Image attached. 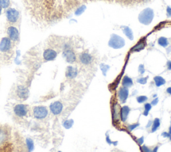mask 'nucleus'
<instances>
[{"instance_id": "nucleus-4", "label": "nucleus", "mask_w": 171, "mask_h": 152, "mask_svg": "<svg viewBox=\"0 0 171 152\" xmlns=\"http://www.w3.org/2000/svg\"><path fill=\"white\" fill-rule=\"evenodd\" d=\"M63 56L66 60L68 63H73L76 60V56L74 52L72 50L70 47L69 46V45L68 44L65 45V47H64Z\"/></svg>"}, {"instance_id": "nucleus-30", "label": "nucleus", "mask_w": 171, "mask_h": 152, "mask_svg": "<svg viewBox=\"0 0 171 152\" xmlns=\"http://www.w3.org/2000/svg\"><path fill=\"white\" fill-rule=\"evenodd\" d=\"M106 141L108 144H109V145H112V144H113L114 145H117L118 144V141H112L111 139H110L109 135H108V132L106 133Z\"/></svg>"}, {"instance_id": "nucleus-9", "label": "nucleus", "mask_w": 171, "mask_h": 152, "mask_svg": "<svg viewBox=\"0 0 171 152\" xmlns=\"http://www.w3.org/2000/svg\"><path fill=\"white\" fill-rule=\"evenodd\" d=\"M50 110L52 114L55 115V116L59 115L62 112V110H63V105L60 101H54V103H52L50 105Z\"/></svg>"}, {"instance_id": "nucleus-43", "label": "nucleus", "mask_w": 171, "mask_h": 152, "mask_svg": "<svg viewBox=\"0 0 171 152\" xmlns=\"http://www.w3.org/2000/svg\"><path fill=\"white\" fill-rule=\"evenodd\" d=\"M166 92L168 93V94L171 95V87H168V88H167V89H166Z\"/></svg>"}, {"instance_id": "nucleus-48", "label": "nucleus", "mask_w": 171, "mask_h": 152, "mask_svg": "<svg viewBox=\"0 0 171 152\" xmlns=\"http://www.w3.org/2000/svg\"><path fill=\"white\" fill-rule=\"evenodd\" d=\"M58 152H62V151H58Z\"/></svg>"}, {"instance_id": "nucleus-6", "label": "nucleus", "mask_w": 171, "mask_h": 152, "mask_svg": "<svg viewBox=\"0 0 171 152\" xmlns=\"http://www.w3.org/2000/svg\"><path fill=\"white\" fill-rule=\"evenodd\" d=\"M19 15L18 11L13 8H9L6 11L7 19L11 23L16 22L19 18Z\"/></svg>"}, {"instance_id": "nucleus-16", "label": "nucleus", "mask_w": 171, "mask_h": 152, "mask_svg": "<svg viewBox=\"0 0 171 152\" xmlns=\"http://www.w3.org/2000/svg\"><path fill=\"white\" fill-rule=\"evenodd\" d=\"M130 112H131V109L127 106H124L120 108V118L122 122H125L127 120Z\"/></svg>"}, {"instance_id": "nucleus-20", "label": "nucleus", "mask_w": 171, "mask_h": 152, "mask_svg": "<svg viewBox=\"0 0 171 152\" xmlns=\"http://www.w3.org/2000/svg\"><path fill=\"white\" fill-rule=\"evenodd\" d=\"M122 85L123 87H131L133 85V81L131 77H128V75H125L122 79Z\"/></svg>"}, {"instance_id": "nucleus-47", "label": "nucleus", "mask_w": 171, "mask_h": 152, "mask_svg": "<svg viewBox=\"0 0 171 152\" xmlns=\"http://www.w3.org/2000/svg\"><path fill=\"white\" fill-rule=\"evenodd\" d=\"M126 1H134V0H126Z\"/></svg>"}, {"instance_id": "nucleus-35", "label": "nucleus", "mask_w": 171, "mask_h": 152, "mask_svg": "<svg viewBox=\"0 0 171 152\" xmlns=\"http://www.w3.org/2000/svg\"><path fill=\"white\" fill-rule=\"evenodd\" d=\"M139 72L141 74H144L145 72V68L143 64H141L139 67Z\"/></svg>"}, {"instance_id": "nucleus-3", "label": "nucleus", "mask_w": 171, "mask_h": 152, "mask_svg": "<svg viewBox=\"0 0 171 152\" xmlns=\"http://www.w3.org/2000/svg\"><path fill=\"white\" fill-rule=\"evenodd\" d=\"M125 46V40L122 37L118 36L117 34H112L108 42V46L110 48L116 49L122 48Z\"/></svg>"}, {"instance_id": "nucleus-39", "label": "nucleus", "mask_w": 171, "mask_h": 152, "mask_svg": "<svg viewBox=\"0 0 171 152\" xmlns=\"http://www.w3.org/2000/svg\"><path fill=\"white\" fill-rule=\"evenodd\" d=\"M161 135L162 136V137H170V134L168 133V132H162V134H161Z\"/></svg>"}, {"instance_id": "nucleus-12", "label": "nucleus", "mask_w": 171, "mask_h": 152, "mask_svg": "<svg viewBox=\"0 0 171 152\" xmlns=\"http://www.w3.org/2000/svg\"><path fill=\"white\" fill-rule=\"evenodd\" d=\"M17 94L20 99H26L29 96L28 89L24 85H19L17 88Z\"/></svg>"}, {"instance_id": "nucleus-24", "label": "nucleus", "mask_w": 171, "mask_h": 152, "mask_svg": "<svg viewBox=\"0 0 171 152\" xmlns=\"http://www.w3.org/2000/svg\"><path fill=\"white\" fill-rule=\"evenodd\" d=\"M74 124V120H66L65 122L63 123V126L66 129H70L72 127Z\"/></svg>"}, {"instance_id": "nucleus-28", "label": "nucleus", "mask_w": 171, "mask_h": 152, "mask_svg": "<svg viewBox=\"0 0 171 152\" xmlns=\"http://www.w3.org/2000/svg\"><path fill=\"white\" fill-rule=\"evenodd\" d=\"M10 5L9 0H0V5L3 8H7Z\"/></svg>"}, {"instance_id": "nucleus-41", "label": "nucleus", "mask_w": 171, "mask_h": 152, "mask_svg": "<svg viewBox=\"0 0 171 152\" xmlns=\"http://www.w3.org/2000/svg\"><path fill=\"white\" fill-rule=\"evenodd\" d=\"M167 68L168 70H171V61H167Z\"/></svg>"}, {"instance_id": "nucleus-21", "label": "nucleus", "mask_w": 171, "mask_h": 152, "mask_svg": "<svg viewBox=\"0 0 171 152\" xmlns=\"http://www.w3.org/2000/svg\"><path fill=\"white\" fill-rule=\"evenodd\" d=\"M154 81L156 87H160L161 85H164L166 83V80L161 76H155L154 77Z\"/></svg>"}, {"instance_id": "nucleus-14", "label": "nucleus", "mask_w": 171, "mask_h": 152, "mask_svg": "<svg viewBox=\"0 0 171 152\" xmlns=\"http://www.w3.org/2000/svg\"><path fill=\"white\" fill-rule=\"evenodd\" d=\"M79 59L80 62L84 65H89L92 63V57L90 54L84 52L82 53L79 56Z\"/></svg>"}, {"instance_id": "nucleus-45", "label": "nucleus", "mask_w": 171, "mask_h": 152, "mask_svg": "<svg viewBox=\"0 0 171 152\" xmlns=\"http://www.w3.org/2000/svg\"><path fill=\"white\" fill-rule=\"evenodd\" d=\"M169 139H170V140L171 141V135H170V137H169Z\"/></svg>"}, {"instance_id": "nucleus-1", "label": "nucleus", "mask_w": 171, "mask_h": 152, "mask_svg": "<svg viewBox=\"0 0 171 152\" xmlns=\"http://www.w3.org/2000/svg\"><path fill=\"white\" fill-rule=\"evenodd\" d=\"M0 152H30L22 138L10 127L0 126Z\"/></svg>"}, {"instance_id": "nucleus-37", "label": "nucleus", "mask_w": 171, "mask_h": 152, "mask_svg": "<svg viewBox=\"0 0 171 152\" xmlns=\"http://www.w3.org/2000/svg\"><path fill=\"white\" fill-rule=\"evenodd\" d=\"M158 97H156V98H154L152 101H151L150 104L152 105V106H156V105L158 104Z\"/></svg>"}, {"instance_id": "nucleus-22", "label": "nucleus", "mask_w": 171, "mask_h": 152, "mask_svg": "<svg viewBox=\"0 0 171 152\" xmlns=\"http://www.w3.org/2000/svg\"><path fill=\"white\" fill-rule=\"evenodd\" d=\"M160 126V119L159 118H155L154 120L153 121L152 124V128H151V132L152 133H154L158 129L159 127Z\"/></svg>"}, {"instance_id": "nucleus-42", "label": "nucleus", "mask_w": 171, "mask_h": 152, "mask_svg": "<svg viewBox=\"0 0 171 152\" xmlns=\"http://www.w3.org/2000/svg\"><path fill=\"white\" fill-rule=\"evenodd\" d=\"M158 147H159V146H156V147L153 148V149H152V152H158Z\"/></svg>"}, {"instance_id": "nucleus-25", "label": "nucleus", "mask_w": 171, "mask_h": 152, "mask_svg": "<svg viewBox=\"0 0 171 152\" xmlns=\"http://www.w3.org/2000/svg\"><path fill=\"white\" fill-rule=\"evenodd\" d=\"M151 109H152V105L150 104H148V103H146V104H144V111L143 112V115L144 116H148V115L149 114V112L150 111Z\"/></svg>"}, {"instance_id": "nucleus-33", "label": "nucleus", "mask_w": 171, "mask_h": 152, "mask_svg": "<svg viewBox=\"0 0 171 152\" xmlns=\"http://www.w3.org/2000/svg\"><path fill=\"white\" fill-rule=\"evenodd\" d=\"M26 144H27V147L29 151H32L33 148V142L30 139H28L26 140Z\"/></svg>"}, {"instance_id": "nucleus-15", "label": "nucleus", "mask_w": 171, "mask_h": 152, "mask_svg": "<svg viewBox=\"0 0 171 152\" xmlns=\"http://www.w3.org/2000/svg\"><path fill=\"white\" fill-rule=\"evenodd\" d=\"M9 39L13 41H17L19 39V32L16 28L13 26L9 27L7 30Z\"/></svg>"}, {"instance_id": "nucleus-36", "label": "nucleus", "mask_w": 171, "mask_h": 152, "mask_svg": "<svg viewBox=\"0 0 171 152\" xmlns=\"http://www.w3.org/2000/svg\"><path fill=\"white\" fill-rule=\"evenodd\" d=\"M144 137L142 136V137H141L139 138H138V139H137V141L138 144H139V145H142L144 143Z\"/></svg>"}, {"instance_id": "nucleus-32", "label": "nucleus", "mask_w": 171, "mask_h": 152, "mask_svg": "<svg viewBox=\"0 0 171 152\" xmlns=\"http://www.w3.org/2000/svg\"><path fill=\"white\" fill-rule=\"evenodd\" d=\"M140 126L139 123H137V124H134L132 125H129V126H128V130H129V131H133L134 130H135L136 128H138Z\"/></svg>"}, {"instance_id": "nucleus-26", "label": "nucleus", "mask_w": 171, "mask_h": 152, "mask_svg": "<svg viewBox=\"0 0 171 152\" xmlns=\"http://www.w3.org/2000/svg\"><path fill=\"white\" fill-rule=\"evenodd\" d=\"M100 67L101 70H102V71L103 75H104V76H106L107 71H108V70L110 69V66L108 65H106V64H104V63H101L100 65Z\"/></svg>"}, {"instance_id": "nucleus-23", "label": "nucleus", "mask_w": 171, "mask_h": 152, "mask_svg": "<svg viewBox=\"0 0 171 152\" xmlns=\"http://www.w3.org/2000/svg\"><path fill=\"white\" fill-rule=\"evenodd\" d=\"M158 44H159V46H160L161 47L166 48V47L168 46V39L164 38V37H160L158 40Z\"/></svg>"}, {"instance_id": "nucleus-40", "label": "nucleus", "mask_w": 171, "mask_h": 152, "mask_svg": "<svg viewBox=\"0 0 171 152\" xmlns=\"http://www.w3.org/2000/svg\"><path fill=\"white\" fill-rule=\"evenodd\" d=\"M152 120H149L148 122L147 123L146 126V128H149L150 127L152 126Z\"/></svg>"}, {"instance_id": "nucleus-2", "label": "nucleus", "mask_w": 171, "mask_h": 152, "mask_svg": "<svg viewBox=\"0 0 171 152\" xmlns=\"http://www.w3.org/2000/svg\"><path fill=\"white\" fill-rule=\"evenodd\" d=\"M154 17V11L151 8H146L140 13L139 15V21L142 24L148 25L150 24Z\"/></svg>"}, {"instance_id": "nucleus-8", "label": "nucleus", "mask_w": 171, "mask_h": 152, "mask_svg": "<svg viewBox=\"0 0 171 152\" xmlns=\"http://www.w3.org/2000/svg\"><path fill=\"white\" fill-rule=\"evenodd\" d=\"M128 95H129V90L128 88L125 87H121L118 91V99L122 104H125L126 100H127Z\"/></svg>"}, {"instance_id": "nucleus-46", "label": "nucleus", "mask_w": 171, "mask_h": 152, "mask_svg": "<svg viewBox=\"0 0 171 152\" xmlns=\"http://www.w3.org/2000/svg\"><path fill=\"white\" fill-rule=\"evenodd\" d=\"M153 97H156V95H153Z\"/></svg>"}, {"instance_id": "nucleus-27", "label": "nucleus", "mask_w": 171, "mask_h": 152, "mask_svg": "<svg viewBox=\"0 0 171 152\" xmlns=\"http://www.w3.org/2000/svg\"><path fill=\"white\" fill-rule=\"evenodd\" d=\"M85 9H86L85 5H82V6L80 7L79 8H78L77 10L75 11L76 15H80L82 13H83L84 12Z\"/></svg>"}, {"instance_id": "nucleus-13", "label": "nucleus", "mask_w": 171, "mask_h": 152, "mask_svg": "<svg viewBox=\"0 0 171 152\" xmlns=\"http://www.w3.org/2000/svg\"><path fill=\"white\" fill-rule=\"evenodd\" d=\"M146 46V38H144L141 39L135 46L133 47V48L131 50V52H141L142 50H144Z\"/></svg>"}, {"instance_id": "nucleus-17", "label": "nucleus", "mask_w": 171, "mask_h": 152, "mask_svg": "<svg viewBox=\"0 0 171 152\" xmlns=\"http://www.w3.org/2000/svg\"><path fill=\"white\" fill-rule=\"evenodd\" d=\"M78 72V71L77 68L72 67V66H68L66 71V76L68 78L74 79L77 76Z\"/></svg>"}, {"instance_id": "nucleus-18", "label": "nucleus", "mask_w": 171, "mask_h": 152, "mask_svg": "<svg viewBox=\"0 0 171 152\" xmlns=\"http://www.w3.org/2000/svg\"><path fill=\"white\" fill-rule=\"evenodd\" d=\"M120 108L118 104H114L112 106V119L114 121H118L120 118Z\"/></svg>"}, {"instance_id": "nucleus-5", "label": "nucleus", "mask_w": 171, "mask_h": 152, "mask_svg": "<svg viewBox=\"0 0 171 152\" xmlns=\"http://www.w3.org/2000/svg\"><path fill=\"white\" fill-rule=\"evenodd\" d=\"M33 114L36 119L42 120L44 119L48 115V111L47 108L44 106L35 107L33 110Z\"/></svg>"}, {"instance_id": "nucleus-44", "label": "nucleus", "mask_w": 171, "mask_h": 152, "mask_svg": "<svg viewBox=\"0 0 171 152\" xmlns=\"http://www.w3.org/2000/svg\"><path fill=\"white\" fill-rule=\"evenodd\" d=\"M1 8H2V7L0 5V14H1Z\"/></svg>"}, {"instance_id": "nucleus-11", "label": "nucleus", "mask_w": 171, "mask_h": 152, "mask_svg": "<svg viewBox=\"0 0 171 152\" xmlns=\"http://www.w3.org/2000/svg\"><path fill=\"white\" fill-rule=\"evenodd\" d=\"M43 56L46 61H53L57 57V52L52 49H47L44 51Z\"/></svg>"}, {"instance_id": "nucleus-10", "label": "nucleus", "mask_w": 171, "mask_h": 152, "mask_svg": "<svg viewBox=\"0 0 171 152\" xmlns=\"http://www.w3.org/2000/svg\"><path fill=\"white\" fill-rule=\"evenodd\" d=\"M11 48V42L9 38H3L0 42V51L2 52H7Z\"/></svg>"}, {"instance_id": "nucleus-29", "label": "nucleus", "mask_w": 171, "mask_h": 152, "mask_svg": "<svg viewBox=\"0 0 171 152\" xmlns=\"http://www.w3.org/2000/svg\"><path fill=\"white\" fill-rule=\"evenodd\" d=\"M148 100V97L145 95H141V96H139L137 97V101H138V103L139 104H142V103H144L145 101H146Z\"/></svg>"}, {"instance_id": "nucleus-19", "label": "nucleus", "mask_w": 171, "mask_h": 152, "mask_svg": "<svg viewBox=\"0 0 171 152\" xmlns=\"http://www.w3.org/2000/svg\"><path fill=\"white\" fill-rule=\"evenodd\" d=\"M122 32H123L124 34L130 40H134V35L133 30H131L129 27L128 26H122Z\"/></svg>"}, {"instance_id": "nucleus-7", "label": "nucleus", "mask_w": 171, "mask_h": 152, "mask_svg": "<svg viewBox=\"0 0 171 152\" xmlns=\"http://www.w3.org/2000/svg\"><path fill=\"white\" fill-rule=\"evenodd\" d=\"M14 114L18 117H24L28 114V108L26 105L24 104H18L15 106L13 109Z\"/></svg>"}, {"instance_id": "nucleus-31", "label": "nucleus", "mask_w": 171, "mask_h": 152, "mask_svg": "<svg viewBox=\"0 0 171 152\" xmlns=\"http://www.w3.org/2000/svg\"><path fill=\"white\" fill-rule=\"evenodd\" d=\"M148 77H141V78L138 79L137 80V82L139 83L140 84H142V85H144L147 82V80H148Z\"/></svg>"}, {"instance_id": "nucleus-38", "label": "nucleus", "mask_w": 171, "mask_h": 152, "mask_svg": "<svg viewBox=\"0 0 171 152\" xmlns=\"http://www.w3.org/2000/svg\"><path fill=\"white\" fill-rule=\"evenodd\" d=\"M166 14H167V16H168V17H171V8L170 7H167Z\"/></svg>"}, {"instance_id": "nucleus-34", "label": "nucleus", "mask_w": 171, "mask_h": 152, "mask_svg": "<svg viewBox=\"0 0 171 152\" xmlns=\"http://www.w3.org/2000/svg\"><path fill=\"white\" fill-rule=\"evenodd\" d=\"M141 149L142 152H152V149H150L148 147H147L146 145H141Z\"/></svg>"}]
</instances>
